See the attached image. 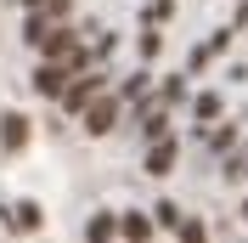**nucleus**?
I'll return each instance as SVG.
<instances>
[{
	"mask_svg": "<svg viewBox=\"0 0 248 243\" xmlns=\"http://www.w3.org/2000/svg\"><path fill=\"white\" fill-rule=\"evenodd\" d=\"M170 164H175V141L164 136V141H153V153H147V170H153V175H170Z\"/></svg>",
	"mask_w": 248,
	"mask_h": 243,
	"instance_id": "f257e3e1",
	"label": "nucleus"
},
{
	"mask_svg": "<svg viewBox=\"0 0 248 243\" xmlns=\"http://www.w3.org/2000/svg\"><path fill=\"white\" fill-rule=\"evenodd\" d=\"M91 238H96V243L113 238V221H108V215H96V221H91Z\"/></svg>",
	"mask_w": 248,
	"mask_h": 243,
	"instance_id": "f03ea898",
	"label": "nucleus"
}]
</instances>
